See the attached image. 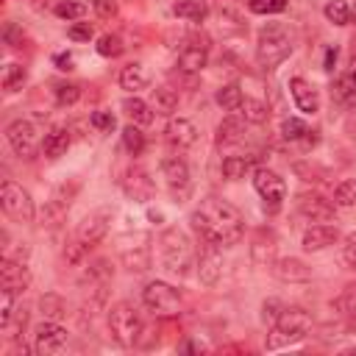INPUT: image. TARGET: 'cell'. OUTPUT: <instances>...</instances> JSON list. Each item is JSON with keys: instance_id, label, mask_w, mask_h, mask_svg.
Returning a JSON list of instances; mask_svg holds the SVG:
<instances>
[{"instance_id": "obj_43", "label": "cell", "mask_w": 356, "mask_h": 356, "mask_svg": "<svg viewBox=\"0 0 356 356\" xmlns=\"http://www.w3.org/2000/svg\"><path fill=\"white\" fill-rule=\"evenodd\" d=\"M25 325H28V309H25V306H17L14 314H11V320L3 325V331L17 342V339L22 337V331H25Z\"/></svg>"}, {"instance_id": "obj_14", "label": "cell", "mask_w": 356, "mask_h": 356, "mask_svg": "<svg viewBox=\"0 0 356 356\" xmlns=\"http://www.w3.org/2000/svg\"><path fill=\"white\" fill-rule=\"evenodd\" d=\"M120 186H122V192H125L131 200H136V203H147V200L156 195V186H153L150 175H147L142 167H128L125 175L120 178Z\"/></svg>"}, {"instance_id": "obj_8", "label": "cell", "mask_w": 356, "mask_h": 356, "mask_svg": "<svg viewBox=\"0 0 356 356\" xmlns=\"http://www.w3.org/2000/svg\"><path fill=\"white\" fill-rule=\"evenodd\" d=\"M6 139L19 159H33L42 150V136L31 120H14L6 128Z\"/></svg>"}, {"instance_id": "obj_24", "label": "cell", "mask_w": 356, "mask_h": 356, "mask_svg": "<svg viewBox=\"0 0 356 356\" xmlns=\"http://www.w3.org/2000/svg\"><path fill=\"white\" fill-rule=\"evenodd\" d=\"M331 97L345 108L356 106V70H345L342 75H337L331 86Z\"/></svg>"}, {"instance_id": "obj_6", "label": "cell", "mask_w": 356, "mask_h": 356, "mask_svg": "<svg viewBox=\"0 0 356 356\" xmlns=\"http://www.w3.org/2000/svg\"><path fill=\"white\" fill-rule=\"evenodd\" d=\"M142 303L156 314V317H175L181 312V295L164 281H150L142 289Z\"/></svg>"}, {"instance_id": "obj_23", "label": "cell", "mask_w": 356, "mask_h": 356, "mask_svg": "<svg viewBox=\"0 0 356 356\" xmlns=\"http://www.w3.org/2000/svg\"><path fill=\"white\" fill-rule=\"evenodd\" d=\"M120 261L131 273H147L150 264H153V253H150L147 245H134V248H122L120 250Z\"/></svg>"}, {"instance_id": "obj_40", "label": "cell", "mask_w": 356, "mask_h": 356, "mask_svg": "<svg viewBox=\"0 0 356 356\" xmlns=\"http://www.w3.org/2000/svg\"><path fill=\"white\" fill-rule=\"evenodd\" d=\"M331 309L345 314V317H356V286H348L342 295H337L331 300Z\"/></svg>"}, {"instance_id": "obj_51", "label": "cell", "mask_w": 356, "mask_h": 356, "mask_svg": "<svg viewBox=\"0 0 356 356\" xmlns=\"http://www.w3.org/2000/svg\"><path fill=\"white\" fill-rule=\"evenodd\" d=\"M86 242H81V239H75V242H70L67 248H64V261L67 264H72V267H78L83 259H86Z\"/></svg>"}, {"instance_id": "obj_5", "label": "cell", "mask_w": 356, "mask_h": 356, "mask_svg": "<svg viewBox=\"0 0 356 356\" xmlns=\"http://www.w3.org/2000/svg\"><path fill=\"white\" fill-rule=\"evenodd\" d=\"M142 328H145V323H142V314L136 312L134 303H125L122 300V303H114L108 309V331H111V337H114L117 345L136 348V339H139Z\"/></svg>"}, {"instance_id": "obj_62", "label": "cell", "mask_w": 356, "mask_h": 356, "mask_svg": "<svg viewBox=\"0 0 356 356\" xmlns=\"http://www.w3.org/2000/svg\"><path fill=\"white\" fill-rule=\"evenodd\" d=\"M345 353H356V345H353V348H348V350H345Z\"/></svg>"}, {"instance_id": "obj_20", "label": "cell", "mask_w": 356, "mask_h": 356, "mask_svg": "<svg viewBox=\"0 0 356 356\" xmlns=\"http://www.w3.org/2000/svg\"><path fill=\"white\" fill-rule=\"evenodd\" d=\"M275 248H278V236L273 228H259L250 239V259L256 264H273L275 261Z\"/></svg>"}, {"instance_id": "obj_36", "label": "cell", "mask_w": 356, "mask_h": 356, "mask_svg": "<svg viewBox=\"0 0 356 356\" xmlns=\"http://www.w3.org/2000/svg\"><path fill=\"white\" fill-rule=\"evenodd\" d=\"M331 200H334V206H339V209H350V206H356V178H348V181L337 184Z\"/></svg>"}, {"instance_id": "obj_42", "label": "cell", "mask_w": 356, "mask_h": 356, "mask_svg": "<svg viewBox=\"0 0 356 356\" xmlns=\"http://www.w3.org/2000/svg\"><path fill=\"white\" fill-rule=\"evenodd\" d=\"M81 192V181L78 178H67V181H61L56 189H53V200H58V203H64V206H70L72 200H75V195Z\"/></svg>"}, {"instance_id": "obj_47", "label": "cell", "mask_w": 356, "mask_h": 356, "mask_svg": "<svg viewBox=\"0 0 356 356\" xmlns=\"http://www.w3.org/2000/svg\"><path fill=\"white\" fill-rule=\"evenodd\" d=\"M292 170H295V175H300L303 181H323L328 172L323 170V167H317V164H312V161H295L292 164Z\"/></svg>"}, {"instance_id": "obj_41", "label": "cell", "mask_w": 356, "mask_h": 356, "mask_svg": "<svg viewBox=\"0 0 356 356\" xmlns=\"http://www.w3.org/2000/svg\"><path fill=\"white\" fill-rule=\"evenodd\" d=\"M122 50H125V44L117 33H103L97 39V53L106 56V58H117V56H122Z\"/></svg>"}, {"instance_id": "obj_13", "label": "cell", "mask_w": 356, "mask_h": 356, "mask_svg": "<svg viewBox=\"0 0 356 356\" xmlns=\"http://www.w3.org/2000/svg\"><path fill=\"white\" fill-rule=\"evenodd\" d=\"M295 209H298V214H303V217L312 220V222H328V220H334V214H337L334 200H325V197L317 195V192H300V195L295 197Z\"/></svg>"}, {"instance_id": "obj_19", "label": "cell", "mask_w": 356, "mask_h": 356, "mask_svg": "<svg viewBox=\"0 0 356 356\" xmlns=\"http://www.w3.org/2000/svg\"><path fill=\"white\" fill-rule=\"evenodd\" d=\"M339 239V231L334 225H325V222H317V225H309L300 236V248L309 250V253H317V250H325L328 245H334Z\"/></svg>"}, {"instance_id": "obj_39", "label": "cell", "mask_w": 356, "mask_h": 356, "mask_svg": "<svg viewBox=\"0 0 356 356\" xmlns=\"http://www.w3.org/2000/svg\"><path fill=\"white\" fill-rule=\"evenodd\" d=\"M325 19L334 22V25H348L350 22V6L345 0H331L325 8H323Z\"/></svg>"}, {"instance_id": "obj_27", "label": "cell", "mask_w": 356, "mask_h": 356, "mask_svg": "<svg viewBox=\"0 0 356 356\" xmlns=\"http://www.w3.org/2000/svg\"><path fill=\"white\" fill-rule=\"evenodd\" d=\"M172 14L186 22H203L209 17V6L203 0H178L172 3Z\"/></svg>"}, {"instance_id": "obj_38", "label": "cell", "mask_w": 356, "mask_h": 356, "mask_svg": "<svg viewBox=\"0 0 356 356\" xmlns=\"http://www.w3.org/2000/svg\"><path fill=\"white\" fill-rule=\"evenodd\" d=\"M67 209L70 206H64V203H58V200H44V206H42V211H39V217H42V225H58L64 217H67Z\"/></svg>"}, {"instance_id": "obj_22", "label": "cell", "mask_w": 356, "mask_h": 356, "mask_svg": "<svg viewBox=\"0 0 356 356\" xmlns=\"http://www.w3.org/2000/svg\"><path fill=\"white\" fill-rule=\"evenodd\" d=\"M70 142H72L70 128H64V125H53V128L42 136V153H44L47 159H58V156L67 153Z\"/></svg>"}, {"instance_id": "obj_2", "label": "cell", "mask_w": 356, "mask_h": 356, "mask_svg": "<svg viewBox=\"0 0 356 356\" xmlns=\"http://www.w3.org/2000/svg\"><path fill=\"white\" fill-rule=\"evenodd\" d=\"M292 53V36L286 31V25L281 22H267L259 31V42H256V61L261 70H275L281 61H286Z\"/></svg>"}, {"instance_id": "obj_48", "label": "cell", "mask_w": 356, "mask_h": 356, "mask_svg": "<svg viewBox=\"0 0 356 356\" xmlns=\"http://www.w3.org/2000/svg\"><path fill=\"white\" fill-rule=\"evenodd\" d=\"M248 8L253 14H281L286 8V0H248Z\"/></svg>"}, {"instance_id": "obj_55", "label": "cell", "mask_w": 356, "mask_h": 356, "mask_svg": "<svg viewBox=\"0 0 356 356\" xmlns=\"http://www.w3.org/2000/svg\"><path fill=\"white\" fill-rule=\"evenodd\" d=\"M22 39H25V33H22V28H19L17 22H6V25H3V42H6V44L22 47Z\"/></svg>"}, {"instance_id": "obj_12", "label": "cell", "mask_w": 356, "mask_h": 356, "mask_svg": "<svg viewBox=\"0 0 356 356\" xmlns=\"http://www.w3.org/2000/svg\"><path fill=\"white\" fill-rule=\"evenodd\" d=\"M195 267H197V278H200V284L214 286V284L220 281V275H222V253H220V245L203 239Z\"/></svg>"}, {"instance_id": "obj_15", "label": "cell", "mask_w": 356, "mask_h": 356, "mask_svg": "<svg viewBox=\"0 0 356 356\" xmlns=\"http://www.w3.org/2000/svg\"><path fill=\"white\" fill-rule=\"evenodd\" d=\"M108 222H111V211H108V209H95V211H89V214L78 222L75 236H78L81 242H86V245H97V242L108 234Z\"/></svg>"}, {"instance_id": "obj_31", "label": "cell", "mask_w": 356, "mask_h": 356, "mask_svg": "<svg viewBox=\"0 0 356 356\" xmlns=\"http://www.w3.org/2000/svg\"><path fill=\"white\" fill-rule=\"evenodd\" d=\"M239 111H242L245 122H253V125H261V122H267V117H270L267 103H264V100H259V97H242Z\"/></svg>"}, {"instance_id": "obj_17", "label": "cell", "mask_w": 356, "mask_h": 356, "mask_svg": "<svg viewBox=\"0 0 356 356\" xmlns=\"http://www.w3.org/2000/svg\"><path fill=\"white\" fill-rule=\"evenodd\" d=\"M28 284H31V273H28L25 261L3 256V261H0V286L11 289V292H25Z\"/></svg>"}, {"instance_id": "obj_1", "label": "cell", "mask_w": 356, "mask_h": 356, "mask_svg": "<svg viewBox=\"0 0 356 356\" xmlns=\"http://www.w3.org/2000/svg\"><path fill=\"white\" fill-rule=\"evenodd\" d=\"M189 222L200 234V239H209L220 248L236 245L245 234L242 214L222 197H203L200 206L189 214Z\"/></svg>"}, {"instance_id": "obj_34", "label": "cell", "mask_w": 356, "mask_h": 356, "mask_svg": "<svg viewBox=\"0 0 356 356\" xmlns=\"http://www.w3.org/2000/svg\"><path fill=\"white\" fill-rule=\"evenodd\" d=\"M242 97H245V95H242V89H239L236 83H225V86H220L217 95H214L217 106H222L225 111H239Z\"/></svg>"}, {"instance_id": "obj_4", "label": "cell", "mask_w": 356, "mask_h": 356, "mask_svg": "<svg viewBox=\"0 0 356 356\" xmlns=\"http://www.w3.org/2000/svg\"><path fill=\"white\" fill-rule=\"evenodd\" d=\"M312 331V317L298 309V306H289L281 312V317L273 323L270 334H267V342L264 348L267 350H281V348H289L295 342H300L306 334Z\"/></svg>"}, {"instance_id": "obj_11", "label": "cell", "mask_w": 356, "mask_h": 356, "mask_svg": "<svg viewBox=\"0 0 356 356\" xmlns=\"http://www.w3.org/2000/svg\"><path fill=\"white\" fill-rule=\"evenodd\" d=\"M161 175L172 192L175 200L186 197L189 189H192V178H189V164L181 159V156H164L161 159Z\"/></svg>"}, {"instance_id": "obj_3", "label": "cell", "mask_w": 356, "mask_h": 356, "mask_svg": "<svg viewBox=\"0 0 356 356\" xmlns=\"http://www.w3.org/2000/svg\"><path fill=\"white\" fill-rule=\"evenodd\" d=\"M159 253H161V264L164 270H170L172 275H189V267H195V250L189 236L181 228H167L159 236Z\"/></svg>"}, {"instance_id": "obj_45", "label": "cell", "mask_w": 356, "mask_h": 356, "mask_svg": "<svg viewBox=\"0 0 356 356\" xmlns=\"http://www.w3.org/2000/svg\"><path fill=\"white\" fill-rule=\"evenodd\" d=\"M306 134H309V128H306L303 120H298V117H284V122H281V136H284V139L300 142Z\"/></svg>"}, {"instance_id": "obj_49", "label": "cell", "mask_w": 356, "mask_h": 356, "mask_svg": "<svg viewBox=\"0 0 356 356\" xmlns=\"http://www.w3.org/2000/svg\"><path fill=\"white\" fill-rule=\"evenodd\" d=\"M220 28H222V31H234V33H242L248 25L242 22V17H239L236 11H231V8H220Z\"/></svg>"}, {"instance_id": "obj_10", "label": "cell", "mask_w": 356, "mask_h": 356, "mask_svg": "<svg viewBox=\"0 0 356 356\" xmlns=\"http://www.w3.org/2000/svg\"><path fill=\"white\" fill-rule=\"evenodd\" d=\"M67 345V328L58 325V320H42L33 328V350L39 356H53Z\"/></svg>"}, {"instance_id": "obj_53", "label": "cell", "mask_w": 356, "mask_h": 356, "mask_svg": "<svg viewBox=\"0 0 356 356\" xmlns=\"http://www.w3.org/2000/svg\"><path fill=\"white\" fill-rule=\"evenodd\" d=\"M14 295L17 292H11V289H0V325H6L14 314Z\"/></svg>"}, {"instance_id": "obj_56", "label": "cell", "mask_w": 356, "mask_h": 356, "mask_svg": "<svg viewBox=\"0 0 356 356\" xmlns=\"http://www.w3.org/2000/svg\"><path fill=\"white\" fill-rule=\"evenodd\" d=\"M92 8L100 19H111L117 17V0H92Z\"/></svg>"}, {"instance_id": "obj_21", "label": "cell", "mask_w": 356, "mask_h": 356, "mask_svg": "<svg viewBox=\"0 0 356 356\" xmlns=\"http://www.w3.org/2000/svg\"><path fill=\"white\" fill-rule=\"evenodd\" d=\"M289 95H292V100H295V106L303 111V114H314L317 108H320V95H317V89L309 83V81H303V78H289Z\"/></svg>"}, {"instance_id": "obj_44", "label": "cell", "mask_w": 356, "mask_h": 356, "mask_svg": "<svg viewBox=\"0 0 356 356\" xmlns=\"http://www.w3.org/2000/svg\"><path fill=\"white\" fill-rule=\"evenodd\" d=\"M53 14H56L58 19L72 22V19H81V17L86 14V6H83V3H75V0H61V3H56Z\"/></svg>"}, {"instance_id": "obj_33", "label": "cell", "mask_w": 356, "mask_h": 356, "mask_svg": "<svg viewBox=\"0 0 356 356\" xmlns=\"http://www.w3.org/2000/svg\"><path fill=\"white\" fill-rule=\"evenodd\" d=\"M253 161H256V156H225L222 159V175L228 181H239L253 167Z\"/></svg>"}, {"instance_id": "obj_9", "label": "cell", "mask_w": 356, "mask_h": 356, "mask_svg": "<svg viewBox=\"0 0 356 356\" xmlns=\"http://www.w3.org/2000/svg\"><path fill=\"white\" fill-rule=\"evenodd\" d=\"M253 186H256V192L261 195L264 209H267L270 214L281 209V203H284V197H286V184H284V178H281L275 170L259 167V170L253 172Z\"/></svg>"}, {"instance_id": "obj_29", "label": "cell", "mask_w": 356, "mask_h": 356, "mask_svg": "<svg viewBox=\"0 0 356 356\" xmlns=\"http://www.w3.org/2000/svg\"><path fill=\"white\" fill-rule=\"evenodd\" d=\"M122 111L134 125H150L153 122V106H147L139 97H125L122 100Z\"/></svg>"}, {"instance_id": "obj_57", "label": "cell", "mask_w": 356, "mask_h": 356, "mask_svg": "<svg viewBox=\"0 0 356 356\" xmlns=\"http://www.w3.org/2000/svg\"><path fill=\"white\" fill-rule=\"evenodd\" d=\"M286 306H281V300H275V298H270V300H264V306H261V317L264 320H270V323H275L278 317H281V312H284Z\"/></svg>"}, {"instance_id": "obj_26", "label": "cell", "mask_w": 356, "mask_h": 356, "mask_svg": "<svg viewBox=\"0 0 356 356\" xmlns=\"http://www.w3.org/2000/svg\"><path fill=\"white\" fill-rule=\"evenodd\" d=\"M147 83H150V75H147L145 64L134 61V64H125V67L120 70V86H122L125 92H139V89H145Z\"/></svg>"}, {"instance_id": "obj_35", "label": "cell", "mask_w": 356, "mask_h": 356, "mask_svg": "<svg viewBox=\"0 0 356 356\" xmlns=\"http://www.w3.org/2000/svg\"><path fill=\"white\" fill-rule=\"evenodd\" d=\"M39 309H42V317H47V320H58V317L67 314V303H64V298L56 295V292L42 295V298H39Z\"/></svg>"}, {"instance_id": "obj_61", "label": "cell", "mask_w": 356, "mask_h": 356, "mask_svg": "<svg viewBox=\"0 0 356 356\" xmlns=\"http://www.w3.org/2000/svg\"><path fill=\"white\" fill-rule=\"evenodd\" d=\"M181 350H206V345L203 342H184Z\"/></svg>"}, {"instance_id": "obj_46", "label": "cell", "mask_w": 356, "mask_h": 356, "mask_svg": "<svg viewBox=\"0 0 356 356\" xmlns=\"http://www.w3.org/2000/svg\"><path fill=\"white\" fill-rule=\"evenodd\" d=\"M53 92H56V106H58V108L75 106V103H78V97H81V89H78L75 83H58Z\"/></svg>"}, {"instance_id": "obj_60", "label": "cell", "mask_w": 356, "mask_h": 356, "mask_svg": "<svg viewBox=\"0 0 356 356\" xmlns=\"http://www.w3.org/2000/svg\"><path fill=\"white\" fill-rule=\"evenodd\" d=\"M337 56H339L337 44L325 50V61H323V70H325V72H334V67H337Z\"/></svg>"}, {"instance_id": "obj_52", "label": "cell", "mask_w": 356, "mask_h": 356, "mask_svg": "<svg viewBox=\"0 0 356 356\" xmlns=\"http://www.w3.org/2000/svg\"><path fill=\"white\" fill-rule=\"evenodd\" d=\"M111 264H108V259H97V261H92L89 264V270H86V278L89 281H106V278H111Z\"/></svg>"}, {"instance_id": "obj_32", "label": "cell", "mask_w": 356, "mask_h": 356, "mask_svg": "<svg viewBox=\"0 0 356 356\" xmlns=\"http://www.w3.org/2000/svg\"><path fill=\"white\" fill-rule=\"evenodd\" d=\"M245 136V122L236 120V117H225L220 125H217V145H234Z\"/></svg>"}, {"instance_id": "obj_50", "label": "cell", "mask_w": 356, "mask_h": 356, "mask_svg": "<svg viewBox=\"0 0 356 356\" xmlns=\"http://www.w3.org/2000/svg\"><path fill=\"white\" fill-rule=\"evenodd\" d=\"M89 122H92V128H97L100 134H111L114 128H117V120H114V114L111 111H92V117H89Z\"/></svg>"}, {"instance_id": "obj_16", "label": "cell", "mask_w": 356, "mask_h": 356, "mask_svg": "<svg viewBox=\"0 0 356 356\" xmlns=\"http://www.w3.org/2000/svg\"><path fill=\"white\" fill-rule=\"evenodd\" d=\"M164 136H167V142H170L175 150H186V147L197 145L200 131H197V125H195L192 120H186V117H172V120L167 122V128H164Z\"/></svg>"}, {"instance_id": "obj_18", "label": "cell", "mask_w": 356, "mask_h": 356, "mask_svg": "<svg viewBox=\"0 0 356 356\" xmlns=\"http://www.w3.org/2000/svg\"><path fill=\"white\" fill-rule=\"evenodd\" d=\"M270 273H273L278 281H284V284H303V281L312 278V270H309L300 259H295V256L275 259V261L270 264Z\"/></svg>"}, {"instance_id": "obj_30", "label": "cell", "mask_w": 356, "mask_h": 356, "mask_svg": "<svg viewBox=\"0 0 356 356\" xmlns=\"http://www.w3.org/2000/svg\"><path fill=\"white\" fill-rule=\"evenodd\" d=\"M25 78H28V72H25L22 64H6L3 67V75H0V86H3L6 95H14V92L22 89Z\"/></svg>"}, {"instance_id": "obj_37", "label": "cell", "mask_w": 356, "mask_h": 356, "mask_svg": "<svg viewBox=\"0 0 356 356\" xmlns=\"http://www.w3.org/2000/svg\"><path fill=\"white\" fill-rule=\"evenodd\" d=\"M122 145H125V150L131 153V156H139L142 150H145V134L139 131V125H125L122 128Z\"/></svg>"}, {"instance_id": "obj_54", "label": "cell", "mask_w": 356, "mask_h": 356, "mask_svg": "<svg viewBox=\"0 0 356 356\" xmlns=\"http://www.w3.org/2000/svg\"><path fill=\"white\" fill-rule=\"evenodd\" d=\"M67 36H70L72 42H89V39L95 36V28H92L89 22H72L70 31H67Z\"/></svg>"}, {"instance_id": "obj_58", "label": "cell", "mask_w": 356, "mask_h": 356, "mask_svg": "<svg viewBox=\"0 0 356 356\" xmlns=\"http://www.w3.org/2000/svg\"><path fill=\"white\" fill-rule=\"evenodd\" d=\"M342 261H345L350 270H356V234H350V236L345 239V245H342Z\"/></svg>"}, {"instance_id": "obj_25", "label": "cell", "mask_w": 356, "mask_h": 356, "mask_svg": "<svg viewBox=\"0 0 356 356\" xmlns=\"http://www.w3.org/2000/svg\"><path fill=\"white\" fill-rule=\"evenodd\" d=\"M206 61H209V47L206 44H186L181 53H178V70H184V72H200L203 67H206Z\"/></svg>"}, {"instance_id": "obj_7", "label": "cell", "mask_w": 356, "mask_h": 356, "mask_svg": "<svg viewBox=\"0 0 356 356\" xmlns=\"http://www.w3.org/2000/svg\"><path fill=\"white\" fill-rule=\"evenodd\" d=\"M0 206L17 222H33V217H36V209H33V200H31L28 189H22L14 181H3V186H0Z\"/></svg>"}, {"instance_id": "obj_59", "label": "cell", "mask_w": 356, "mask_h": 356, "mask_svg": "<svg viewBox=\"0 0 356 356\" xmlns=\"http://www.w3.org/2000/svg\"><path fill=\"white\" fill-rule=\"evenodd\" d=\"M53 64H56L58 70H67V72H70V70L75 67V58H72V53H56V56H53Z\"/></svg>"}, {"instance_id": "obj_28", "label": "cell", "mask_w": 356, "mask_h": 356, "mask_svg": "<svg viewBox=\"0 0 356 356\" xmlns=\"http://www.w3.org/2000/svg\"><path fill=\"white\" fill-rule=\"evenodd\" d=\"M150 106H153V111L170 117L178 108V92L172 86H156L153 95H150Z\"/></svg>"}]
</instances>
